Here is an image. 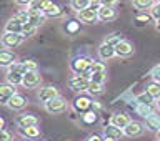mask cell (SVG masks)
<instances>
[{"mask_svg": "<svg viewBox=\"0 0 160 141\" xmlns=\"http://www.w3.org/2000/svg\"><path fill=\"white\" fill-rule=\"evenodd\" d=\"M18 128H27V126H33V125H38L40 120L35 116L33 113H23V115H18L17 120H15Z\"/></svg>", "mask_w": 160, "mask_h": 141, "instance_id": "9c48e42d", "label": "cell"}, {"mask_svg": "<svg viewBox=\"0 0 160 141\" xmlns=\"http://www.w3.org/2000/svg\"><path fill=\"white\" fill-rule=\"evenodd\" d=\"M152 78H153V82H158L160 80V65L152 70Z\"/></svg>", "mask_w": 160, "mask_h": 141, "instance_id": "b9f144b4", "label": "cell"}, {"mask_svg": "<svg viewBox=\"0 0 160 141\" xmlns=\"http://www.w3.org/2000/svg\"><path fill=\"white\" fill-rule=\"evenodd\" d=\"M43 108H45V111L50 113V115H60V113L67 111L68 103H67V100H65L62 95H58V96H55L53 100H50V101L45 103Z\"/></svg>", "mask_w": 160, "mask_h": 141, "instance_id": "6da1fadb", "label": "cell"}, {"mask_svg": "<svg viewBox=\"0 0 160 141\" xmlns=\"http://www.w3.org/2000/svg\"><path fill=\"white\" fill-rule=\"evenodd\" d=\"M37 28H38V27H35V25H32L30 22L23 23V28H22V35H23V38L33 37V35L37 33Z\"/></svg>", "mask_w": 160, "mask_h": 141, "instance_id": "4dcf8cb0", "label": "cell"}, {"mask_svg": "<svg viewBox=\"0 0 160 141\" xmlns=\"http://www.w3.org/2000/svg\"><path fill=\"white\" fill-rule=\"evenodd\" d=\"M77 28H78V22H70L67 25V30L70 33H75V32H77Z\"/></svg>", "mask_w": 160, "mask_h": 141, "instance_id": "7bdbcfd3", "label": "cell"}, {"mask_svg": "<svg viewBox=\"0 0 160 141\" xmlns=\"http://www.w3.org/2000/svg\"><path fill=\"white\" fill-rule=\"evenodd\" d=\"M105 80H107V75H105V72H98V73H93V75H92V82L105 83Z\"/></svg>", "mask_w": 160, "mask_h": 141, "instance_id": "f35d334b", "label": "cell"}, {"mask_svg": "<svg viewBox=\"0 0 160 141\" xmlns=\"http://www.w3.org/2000/svg\"><path fill=\"white\" fill-rule=\"evenodd\" d=\"M2 128H5V120L0 116V129H2Z\"/></svg>", "mask_w": 160, "mask_h": 141, "instance_id": "681fc988", "label": "cell"}, {"mask_svg": "<svg viewBox=\"0 0 160 141\" xmlns=\"http://www.w3.org/2000/svg\"><path fill=\"white\" fill-rule=\"evenodd\" d=\"M97 52H98L100 60H103V62H107V60L115 57V47H113V45H110V43H107V42H103L102 45H100Z\"/></svg>", "mask_w": 160, "mask_h": 141, "instance_id": "e0dca14e", "label": "cell"}, {"mask_svg": "<svg viewBox=\"0 0 160 141\" xmlns=\"http://www.w3.org/2000/svg\"><path fill=\"white\" fill-rule=\"evenodd\" d=\"M22 28H23V23H20L15 17H12L5 23V32H12V33H22Z\"/></svg>", "mask_w": 160, "mask_h": 141, "instance_id": "7402d4cb", "label": "cell"}, {"mask_svg": "<svg viewBox=\"0 0 160 141\" xmlns=\"http://www.w3.org/2000/svg\"><path fill=\"white\" fill-rule=\"evenodd\" d=\"M93 63V60L90 57H75L72 62H70V70H72L73 73L80 75L82 72L85 70H90V65Z\"/></svg>", "mask_w": 160, "mask_h": 141, "instance_id": "3957f363", "label": "cell"}, {"mask_svg": "<svg viewBox=\"0 0 160 141\" xmlns=\"http://www.w3.org/2000/svg\"><path fill=\"white\" fill-rule=\"evenodd\" d=\"M13 17L17 18L20 23H27V22H28V18H30V15H28V10H27V8H23V10H18V12L15 13Z\"/></svg>", "mask_w": 160, "mask_h": 141, "instance_id": "e575fe53", "label": "cell"}, {"mask_svg": "<svg viewBox=\"0 0 160 141\" xmlns=\"http://www.w3.org/2000/svg\"><path fill=\"white\" fill-rule=\"evenodd\" d=\"M92 103L93 101H90V98H87V96H77L73 100V108H75V111L83 115V113H87L88 110L92 108Z\"/></svg>", "mask_w": 160, "mask_h": 141, "instance_id": "9a60e30c", "label": "cell"}, {"mask_svg": "<svg viewBox=\"0 0 160 141\" xmlns=\"http://www.w3.org/2000/svg\"><path fill=\"white\" fill-rule=\"evenodd\" d=\"M100 7H102V3H100V0H90V7H88V8L98 10Z\"/></svg>", "mask_w": 160, "mask_h": 141, "instance_id": "f6af8a7d", "label": "cell"}, {"mask_svg": "<svg viewBox=\"0 0 160 141\" xmlns=\"http://www.w3.org/2000/svg\"><path fill=\"white\" fill-rule=\"evenodd\" d=\"M135 101H137V103H143V105H153L155 98L148 92H143V93H140V95L135 96Z\"/></svg>", "mask_w": 160, "mask_h": 141, "instance_id": "83f0119b", "label": "cell"}, {"mask_svg": "<svg viewBox=\"0 0 160 141\" xmlns=\"http://www.w3.org/2000/svg\"><path fill=\"white\" fill-rule=\"evenodd\" d=\"M15 62H17V55L13 53V50L0 48V68H8Z\"/></svg>", "mask_w": 160, "mask_h": 141, "instance_id": "30bf717a", "label": "cell"}, {"mask_svg": "<svg viewBox=\"0 0 160 141\" xmlns=\"http://www.w3.org/2000/svg\"><path fill=\"white\" fill-rule=\"evenodd\" d=\"M155 30H157V32H160V18L155 20Z\"/></svg>", "mask_w": 160, "mask_h": 141, "instance_id": "c3c4849f", "label": "cell"}, {"mask_svg": "<svg viewBox=\"0 0 160 141\" xmlns=\"http://www.w3.org/2000/svg\"><path fill=\"white\" fill-rule=\"evenodd\" d=\"M143 126L145 125L138 123V121H130L127 126L123 128V134L128 138H135V136H140L143 133Z\"/></svg>", "mask_w": 160, "mask_h": 141, "instance_id": "5bb4252c", "label": "cell"}, {"mask_svg": "<svg viewBox=\"0 0 160 141\" xmlns=\"http://www.w3.org/2000/svg\"><path fill=\"white\" fill-rule=\"evenodd\" d=\"M20 67H22V73L25 75L27 72H35V70H38V65L37 62H33V60H25V62H20Z\"/></svg>", "mask_w": 160, "mask_h": 141, "instance_id": "f1b7e54d", "label": "cell"}, {"mask_svg": "<svg viewBox=\"0 0 160 141\" xmlns=\"http://www.w3.org/2000/svg\"><path fill=\"white\" fill-rule=\"evenodd\" d=\"M153 17H152V15H150V13H145V12H140L138 15H137V20H138V22H150V20H152Z\"/></svg>", "mask_w": 160, "mask_h": 141, "instance_id": "60d3db41", "label": "cell"}, {"mask_svg": "<svg viewBox=\"0 0 160 141\" xmlns=\"http://www.w3.org/2000/svg\"><path fill=\"white\" fill-rule=\"evenodd\" d=\"M12 139H13V134L12 133L7 131L5 128L0 129V141H12Z\"/></svg>", "mask_w": 160, "mask_h": 141, "instance_id": "ab89813d", "label": "cell"}, {"mask_svg": "<svg viewBox=\"0 0 160 141\" xmlns=\"http://www.w3.org/2000/svg\"><path fill=\"white\" fill-rule=\"evenodd\" d=\"M50 5V0H32L30 5L27 7V10H43Z\"/></svg>", "mask_w": 160, "mask_h": 141, "instance_id": "484cf974", "label": "cell"}, {"mask_svg": "<svg viewBox=\"0 0 160 141\" xmlns=\"http://www.w3.org/2000/svg\"><path fill=\"white\" fill-rule=\"evenodd\" d=\"M150 15L153 17V20H158L160 18V2H158V0L152 5V8H150Z\"/></svg>", "mask_w": 160, "mask_h": 141, "instance_id": "8d00e7d4", "label": "cell"}, {"mask_svg": "<svg viewBox=\"0 0 160 141\" xmlns=\"http://www.w3.org/2000/svg\"><path fill=\"white\" fill-rule=\"evenodd\" d=\"M137 113L140 116L147 118L153 113V105H143V103H137Z\"/></svg>", "mask_w": 160, "mask_h": 141, "instance_id": "4316f807", "label": "cell"}, {"mask_svg": "<svg viewBox=\"0 0 160 141\" xmlns=\"http://www.w3.org/2000/svg\"><path fill=\"white\" fill-rule=\"evenodd\" d=\"M18 131H20V134H22L23 138H30V139H37V138H40V128H38V125L27 126V128H20Z\"/></svg>", "mask_w": 160, "mask_h": 141, "instance_id": "ffe728a7", "label": "cell"}, {"mask_svg": "<svg viewBox=\"0 0 160 141\" xmlns=\"http://www.w3.org/2000/svg\"><path fill=\"white\" fill-rule=\"evenodd\" d=\"M155 108H157L158 111H160V98H158V100H155Z\"/></svg>", "mask_w": 160, "mask_h": 141, "instance_id": "f907efd6", "label": "cell"}, {"mask_svg": "<svg viewBox=\"0 0 160 141\" xmlns=\"http://www.w3.org/2000/svg\"><path fill=\"white\" fill-rule=\"evenodd\" d=\"M23 141H33V139H30V138H25Z\"/></svg>", "mask_w": 160, "mask_h": 141, "instance_id": "db71d44e", "label": "cell"}, {"mask_svg": "<svg viewBox=\"0 0 160 141\" xmlns=\"http://www.w3.org/2000/svg\"><path fill=\"white\" fill-rule=\"evenodd\" d=\"M17 93V87L8 82L0 83V105H7L8 100Z\"/></svg>", "mask_w": 160, "mask_h": 141, "instance_id": "52a82bcc", "label": "cell"}, {"mask_svg": "<svg viewBox=\"0 0 160 141\" xmlns=\"http://www.w3.org/2000/svg\"><path fill=\"white\" fill-rule=\"evenodd\" d=\"M95 120H97V115L92 113V111H87V113L82 115V121H83V123H88V125H90V123H93Z\"/></svg>", "mask_w": 160, "mask_h": 141, "instance_id": "74e56055", "label": "cell"}, {"mask_svg": "<svg viewBox=\"0 0 160 141\" xmlns=\"http://www.w3.org/2000/svg\"><path fill=\"white\" fill-rule=\"evenodd\" d=\"M60 92L57 87H53V85H47V87H42L38 90V101L45 105L47 101H50V100H53L55 96H58Z\"/></svg>", "mask_w": 160, "mask_h": 141, "instance_id": "8992f818", "label": "cell"}, {"mask_svg": "<svg viewBox=\"0 0 160 141\" xmlns=\"http://www.w3.org/2000/svg\"><path fill=\"white\" fill-rule=\"evenodd\" d=\"M70 7H72L75 12H80V10L90 7V0H70Z\"/></svg>", "mask_w": 160, "mask_h": 141, "instance_id": "f546056e", "label": "cell"}, {"mask_svg": "<svg viewBox=\"0 0 160 141\" xmlns=\"http://www.w3.org/2000/svg\"><path fill=\"white\" fill-rule=\"evenodd\" d=\"M23 42V35L22 33H12V32H3L2 37H0V43H2L3 48H17L20 43Z\"/></svg>", "mask_w": 160, "mask_h": 141, "instance_id": "7a4b0ae2", "label": "cell"}, {"mask_svg": "<svg viewBox=\"0 0 160 141\" xmlns=\"http://www.w3.org/2000/svg\"><path fill=\"white\" fill-rule=\"evenodd\" d=\"M155 2H157V0H132L133 7L137 8L138 12H147V10H150Z\"/></svg>", "mask_w": 160, "mask_h": 141, "instance_id": "603a6c76", "label": "cell"}, {"mask_svg": "<svg viewBox=\"0 0 160 141\" xmlns=\"http://www.w3.org/2000/svg\"><path fill=\"white\" fill-rule=\"evenodd\" d=\"M122 40H123V37H122V35L115 32V33H110V35H107V38H105V42H107V43H110V45H113V47H115V45H117V43H120Z\"/></svg>", "mask_w": 160, "mask_h": 141, "instance_id": "836d02e7", "label": "cell"}, {"mask_svg": "<svg viewBox=\"0 0 160 141\" xmlns=\"http://www.w3.org/2000/svg\"><path fill=\"white\" fill-rule=\"evenodd\" d=\"M68 88L73 90V92H88V87H90V82L88 80H85L83 77H80V75H72V77L68 78Z\"/></svg>", "mask_w": 160, "mask_h": 141, "instance_id": "277c9868", "label": "cell"}, {"mask_svg": "<svg viewBox=\"0 0 160 141\" xmlns=\"http://www.w3.org/2000/svg\"><path fill=\"white\" fill-rule=\"evenodd\" d=\"M100 3L105 5V7H115L118 3V0H100Z\"/></svg>", "mask_w": 160, "mask_h": 141, "instance_id": "ee69618b", "label": "cell"}, {"mask_svg": "<svg viewBox=\"0 0 160 141\" xmlns=\"http://www.w3.org/2000/svg\"><path fill=\"white\" fill-rule=\"evenodd\" d=\"M13 2L17 3V5H20V7H28L32 0H13Z\"/></svg>", "mask_w": 160, "mask_h": 141, "instance_id": "bcb514c9", "label": "cell"}, {"mask_svg": "<svg viewBox=\"0 0 160 141\" xmlns=\"http://www.w3.org/2000/svg\"><path fill=\"white\" fill-rule=\"evenodd\" d=\"M28 15H30L28 22L32 25H35V27H40V25L47 20V15H45L42 10H28Z\"/></svg>", "mask_w": 160, "mask_h": 141, "instance_id": "ac0fdd59", "label": "cell"}, {"mask_svg": "<svg viewBox=\"0 0 160 141\" xmlns=\"http://www.w3.org/2000/svg\"><path fill=\"white\" fill-rule=\"evenodd\" d=\"M147 92L152 95V96L155 98V100H158L160 98V85L157 83V82H153V83H150L148 87H147Z\"/></svg>", "mask_w": 160, "mask_h": 141, "instance_id": "1f68e13d", "label": "cell"}, {"mask_svg": "<svg viewBox=\"0 0 160 141\" xmlns=\"http://www.w3.org/2000/svg\"><path fill=\"white\" fill-rule=\"evenodd\" d=\"M77 18H78V22L88 25V23L98 22V13H97V10H93V8H83V10H80V12H77Z\"/></svg>", "mask_w": 160, "mask_h": 141, "instance_id": "ba28073f", "label": "cell"}, {"mask_svg": "<svg viewBox=\"0 0 160 141\" xmlns=\"http://www.w3.org/2000/svg\"><path fill=\"white\" fill-rule=\"evenodd\" d=\"M27 98L23 96V95H20L18 92L13 95L12 98L8 100V103H7V106L12 110V111H20V110H23L25 106H27Z\"/></svg>", "mask_w": 160, "mask_h": 141, "instance_id": "8fae6325", "label": "cell"}, {"mask_svg": "<svg viewBox=\"0 0 160 141\" xmlns=\"http://www.w3.org/2000/svg\"><path fill=\"white\" fill-rule=\"evenodd\" d=\"M155 134H157V141H160V129H158V131L155 133Z\"/></svg>", "mask_w": 160, "mask_h": 141, "instance_id": "f5cc1de1", "label": "cell"}, {"mask_svg": "<svg viewBox=\"0 0 160 141\" xmlns=\"http://www.w3.org/2000/svg\"><path fill=\"white\" fill-rule=\"evenodd\" d=\"M90 72H92V73L107 72V67H105V63H103V62H95V60H93V63L90 65Z\"/></svg>", "mask_w": 160, "mask_h": 141, "instance_id": "d590c367", "label": "cell"}, {"mask_svg": "<svg viewBox=\"0 0 160 141\" xmlns=\"http://www.w3.org/2000/svg\"><path fill=\"white\" fill-rule=\"evenodd\" d=\"M103 136L112 138V139H120L122 136H125V134H123L122 128H117V126H113V125H108V126L103 128Z\"/></svg>", "mask_w": 160, "mask_h": 141, "instance_id": "d6986e66", "label": "cell"}, {"mask_svg": "<svg viewBox=\"0 0 160 141\" xmlns=\"http://www.w3.org/2000/svg\"><path fill=\"white\" fill-rule=\"evenodd\" d=\"M103 141H117V139H112V138H107V136H103Z\"/></svg>", "mask_w": 160, "mask_h": 141, "instance_id": "816d5d0a", "label": "cell"}, {"mask_svg": "<svg viewBox=\"0 0 160 141\" xmlns=\"http://www.w3.org/2000/svg\"><path fill=\"white\" fill-rule=\"evenodd\" d=\"M130 121H132V120H130L128 115H125V113H113L112 116H110V123L108 125H113V126L123 129Z\"/></svg>", "mask_w": 160, "mask_h": 141, "instance_id": "2e32d148", "label": "cell"}, {"mask_svg": "<svg viewBox=\"0 0 160 141\" xmlns=\"http://www.w3.org/2000/svg\"><path fill=\"white\" fill-rule=\"evenodd\" d=\"M40 83H42V77H40L38 70H35V72H27L23 75V82H22V87L23 88H38Z\"/></svg>", "mask_w": 160, "mask_h": 141, "instance_id": "5b68a950", "label": "cell"}, {"mask_svg": "<svg viewBox=\"0 0 160 141\" xmlns=\"http://www.w3.org/2000/svg\"><path fill=\"white\" fill-rule=\"evenodd\" d=\"M97 13H98L100 22H112V20H115L117 15H118L115 7H105V5H102V7L97 10Z\"/></svg>", "mask_w": 160, "mask_h": 141, "instance_id": "7c38bea8", "label": "cell"}, {"mask_svg": "<svg viewBox=\"0 0 160 141\" xmlns=\"http://www.w3.org/2000/svg\"><path fill=\"white\" fill-rule=\"evenodd\" d=\"M43 13L47 15V17H60V15H62L63 12H62V8H60L57 3L50 2V5L43 10Z\"/></svg>", "mask_w": 160, "mask_h": 141, "instance_id": "d4e9b609", "label": "cell"}, {"mask_svg": "<svg viewBox=\"0 0 160 141\" xmlns=\"http://www.w3.org/2000/svg\"><path fill=\"white\" fill-rule=\"evenodd\" d=\"M130 55H133V45L128 40H122L120 43L115 45V57L125 58V57H130Z\"/></svg>", "mask_w": 160, "mask_h": 141, "instance_id": "4fadbf2b", "label": "cell"}, {"mask_svg": "<svg viewBox=\"0 0 160 141\" xmlns=\"http://www.w3.org/2000/svg\"><path fill=\"white\" fill-rule=\"evenodd\" d=\"M158 2H160V0H158Z\"/></svg>", "mask_w": 160, "mask_h": 141, "instance_id": "11a10c76", "label": "cell"}, {"mask_svg": "<svg viewBox=\"0 0 160 141\" xmlns=\"http://www.w3.org/2000/svg\"><path fill=\"white\" fill-rule=\"evenodd\" d=\"M5 82L15 85V87H20L23 82V75L18 72H7V77H5Z\"/></svg>", "mask_w": 160, "mask_h": 141, "instance_id": "cb8c5ba5", "label": "cell"}, {"mask_svg": "<svg viewBox=\"0 0 160 141\" xmlns=\"http://www.w3.org/2000/svg\"><path fill=\"white\" fill-rule=\"evenodd\" d=\"M102 92H103V83L90 82V87H88V93L90 95H100Z\"/></svg>", "mask_w": 160, "mask_h": 141, "instance_id": "d6a6232c", "label": "cell"}, {"mask_svg": "<svg viewBox=\"0 0 160 141\" xmlns=\"http://www.w3.org/2000/svg\"><path fill=\"white\" fill-rule=\"evenodd\" d=\"M85 141H103V138H100V136H97V134H92V136H88Z\"/></svg>", "mask_w": 160, "mask_h": 141, "instance_id": "7dc6e473", "label": "cell"}, {"mask_svg": "<svg viewBox=\"0 0 160 141\" xmlns=\"http://www.w3.org/2000/svg\"><path fill=\"white\" fill-rule=\"evenodd\" d=\"M145 128L150 129V131H153V133H157L158 129H160V116H157V115H150V116L145 118Z\"/></svg>", "mask_w": 160, "mask_h": 141, "instance_id": "44dd1931", "label": "cell"}]
</instances>
